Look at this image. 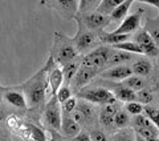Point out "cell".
<instances>
[{
  "label": "cell",
  "instance_id": "obj_29",
  "mask_svg": "<svg viewBox=\"0 0 159 141\" xmlns=\"http://www.w3.org/2000/svg\"><path fill=\"white\" fill-rule=\"evenodd\" d=\"M143 113H145V117L148 120V121L158 128V109L155 107L145 105V107H143Z\"/></svg>",
  "mask_w": 159,
  "mask_h": 141
},
{
  "label": "cell",
  "instance_id": "obj_23",
  "mask_svg": "<svg viewBox=\"0 0 159 141\" xmlns=\"http://www.w3.org/2000/svg\"><path fill=\"white\" fill-rule=\"evenodd\" d=\"M113 49H117V51H122V52H127V53H139L142 55V49L138 47V45L134 41H123L116 45H111Z\"/></svg>",
  "mask_w": 159,
  "mask_h": 141
},
{
  "label": "cell",
  "instance_id": "obj_5",
  "mask_svg": "<svg viewBox=\"0 0 159 141\" xmlns=\"http://www.w3.org/2000/svg\"><path fill=\"white\" fill-rule=\"evenodd\" d=\"M78 96L89 103L102 104V105L114 104L117 101L114 95L111 93V90H109L106 88H88V89L80 90Z\"/></svg>",
  "mask_w": 159,
  "mask_h": 141
},
{
  "label": "cell",
  "instance_id": "obj_42",
  "mask_svg": "<svg viewBox=\"0 0 159 141\" xmlns=\"http://www.w3.org/2000/svg\"><path fill=\"white\" fill-rule=\"evenodd\" d=\"M146 141H159L158 137H150V139H147Z\"/></svg>",
  "mask_w": 159,
  "mask_h": 141
},
{
  "label": "cell",
  "instance_id": "obj_38",
  "mask_svg": "<svg viewBox=\"0 0 159 141\" xmlns=\"http://www.w3.org/2000/svg\"><path fill=\"white\" fill-rule=\"evenodd\" d=\"M51 134H52V139L49 140V141H64L62 137H60V136L54 132V130H51Z\"/></svg>",
  "mask_w": 159,
  "mask_h": 141
},
{
  "label": "cell",
  "instance_id": "obj_34",
  "mask_svg": "<svg viewBox=\"0 0 159 141\" xmlns=\"http://www.w3.org/2000/svg\"><path fill=\"white\" fill-rule=\"evenodd\" d=\"M56 97L58 100V103H61V104L65 103L66 100H69V99L72 97V90H70V88H69L68 85H64V87H61V88L58 89Z\"/></svg>",
  "mask_w": 159,
  "mask_h": 141
},
{
  "label": "cell",
  "instance_id": "obj_3",
  "mask_svg": "<svg viewBox=\"0 0 159 141\" xmlns=\"http://www.w3.org/2000/svg\"><path fill=\"white\" fill-rule=\"evenodd\" d=\"M61 120H62L61 107L58 104L57 97L52 96L51 100H48L45 109L43 112V121L51 130L57 132L61 128Z\"/></svg>",
  "mask_w": 159,
  "mask_h": 141
},
{
  "label": "cell",
  "instance_id": "obj_7",
  "mask_svg": "<svg viewBox=\"0 0 159 141\" xmlns=\"http://www.w3.org/2000/svg\"><path fill=\"white\" fill-rule=\"evenodd\" d=\"M141 20H142V11L134 12L133 15H129L121 22V24L117 27V29H114L111 33L114 35H130L131 32L137 31L141 26Z\"/></svg>",
  "mask_w": 159,
  "mask_h": 141
},
{
  "label": "cell",
  "instance_id": "obj_8",
  "mask_svg": "<svg viewBox=\"0 0 159 141\" xmlns=\"http://www.w3.org/2000/svg\"><path fill=\"white\" fill-rule=\"evenodd\" d=\"M135 43L139 48L142 49V52L145 55H148V56H154L157 57L158 56V45L154 43V40L148 36V33L142 29L135 35Z\"/></svg>",
  "mask_w": 159,
  "mask_h": 141
},
{
  "label": "cell",
  "instance_id": "obj_16",
  "mask_svg": "<svg viewBox=\"0 0 159 141\" xmlns=\"http://www.w3.org/2000/svg\"><path fill=\"white\" fill-rule=\"evenodd\" d=\"M117 110L118 108L116 104L103 105L101 109V113H99V121H101V124L105 125V127H110L113 124V119H114V114L117 113Z\"/></svg>",
  "mask_w": 159,
  "mask_h": 141
},
{
  "label": "cell",
  "instance_id": "obj_39",
  "mask_svg": "<svg viewBox=\"0 0 159 141\" xmlns=\"http://www.w3.org/2000/svg\"><path fill=\"white\" fill-rule=\"evenodd\" d=\"M6 119V113H4V109H3V107L0 105V121H3V120Z\"/></svg>",
  "mask_w": 159,
  "mask_h": 141
},
{
  "label": "cell",
  "instance_id": "obj_6",
  "mask_svg": "<svg viewBox=\"0 0 159 141\" xmlns=\"http://www.w3.org/2000/svg\"><path fill=\"white\" fill-rule=\"evenodd\" d=\"M111 53V48L107 47H98L90 53H88L85 57L82 59L81 65L82 67L93 68V69H101L102 67H106V63Z\"/></svg>",
  "mask_w": 159,
  "mask_h": 141
},
{
  "label": "cell",
  "instance_id": "obj_15",
  "mask_svg": "<svg viewBox=\"0 0 159 141\" xmlns=\"http://www.w3.org/2000/svg\"><path fill=\"white\" fill-rule=\"evenodd\" d=\"M151 70H152V65L147 59H139L131 67V72L134 73V76H138V77L148 76L151 73Z\"/></svg>",
  "mask_w": 159,
  "mask_h": 141
},
{
  "label": "cell",
  "instance_id": "obj_24",
  "mask_svg": "<svg viewBox=\"0 0 159 141\" xmlns=\"http://www.w3.org/2000/svg\"><path fill=\"white\" fill-rule=\"evenodd\" d=\"M113 124L117 128L125 129L130 124V114L126 110H117V113L114 114V119H113Z\"/></svg>",
  "mask_w": 159,
  "mask_h": 141
},
{
  "label": "cell",
  "instance_id": "obj_14",
  "mask_svg": "<svg viewBox=\"0 0 159 141\" xmlns=\"http://www.w3.org/2000/svg\"><path fill=\"white\" fill-rule=\"evenodd\" d=\"M4 99H6L7 103H9L11 105H13V107H16V108L25 109L28 107L25 96H24L21 92H19V90H6Z\"/></svg>",
  "mask_w": 159,
  "mask_h": 141
},
{
  "label": "cell",
  "instance_id": "obj_21",
  "mask_svg": "<svg viewBox=\"0 0 159 141\" xmlns=\"http://www.w3.org/2000/svg\"><path fill=\"white\" fill-rule=\"evenodd\" d=\"M130 37V35H114L111 32H101L99 35V39H101V41L103 43H107V44H119V43H123V41H127V39Z\"/></svg>",
  "mask_w": 159,
  "mask_h": 141
},
{
  "label": "cell",
  "instance_id": "obj_36",
  "mask_svg": "<svg viewBox=\"0 0 159 141\" xmlns=\"http://www.w3.org/2000/svg\"><path fill=\"white\" fill-rule=\"evenodd\" d=\"M89 137H90L92 141H109L107 137H106V134L103 133L102 130H98V129L90 132V136H89Z\"/></svg>",
  "mask_w": 159,
  "mask_h": 141
},
{
  "label": "cell",
  "instance_id": "obj_1",
  "mask_svg": "<svg viewBox=\"0 0 159 141\" xmlns=\"http://www.w3.org/2000/svg\"><path fill=\"white\" fill-rule=\"evenodd\" d=\"M23 88H24V93L27 95L28 103L31 105L43 104L48 90V75L45 68H41L36 75H33L23 85Z\"/></svg>",
  "mask_w": 159,
  "mask_h": 141
},
{
  "label": "cell",
  "instance_id": "obj_27",
  "mask_svg": "<svg viewBox=\"0 0 159 141\" xmlns=\"http://www.w3.org/2000/svg\"><path fill=\"white\" fill-rule=\"evenodd\" d=\"M134 136H135V133H134L133 129L125 128V129H121L117 133H114L111 141H135Z\"/></svg>",
  "mask_w": 159,
  "mask_h": 141
},
{
  "label": "cell",
  "instance_id": "obj_22",
  "mask_svg": "<svg viewBox=\"0 0 159 141\" xmlns=\"http://www.w3.org/2000/svg\"><path fill=\"white\" fill-rule=\"evenodd\" d=\"M122 84H123V87L131 89V90H134V92L145 89V81H143V79L138 77V76H134V75H131V76L127 77L126 80H123Z\"/></svg>",
  "mask_w": 159,
  "mask_h": 141
},
{
  "label": "cell",
  "instance_id": "obj_9",
  "mask_svg": "<svg viewBox=\"0 0 159 141\" xmlns=\"http://www.w3.org/2000/svg\"><path fill=\"white\" fill-rule=\"evenodd\" d=\"M131 75L133 72L130 67H127V65H117V67H111L99 72V77L106 80H114V81H123L127 77H130Z\"/></svg>",
  "mask_w": 159,
  "mask_h": 141
},
{
  "label": "cell",
  "instance_id": "obj_20",
  "mask_svg": "<svg viewBox=\"0 0 159 141\" xmlns=\"http://www.w3.org/2000/svg\"><path fill=\"white\" fill-rule=\"evenodd\" d=\"M131 7V2L130 0H125V2H122L119 6L114 9V11L111 12V15L109 16V19H110V23L111 22H122L123 19L126 17V15H127V11L130 9Z\"/></svg>",
  "mask_w": 159,
  "mask_h": 141
},
{
  "label": "cell",
  "instance_id": "obj_11",
  "mask_svg": "<svg viewBox=\"0 0 159 141\" xmlns=\"http://www.w3.org/2000/svg\"><path fill=\"white\" fill-rule=\"evenodd\" d=\"M99 72L101 70L98 69H93V68H88V67H80L77 73L74 75V87L76 88H80L81 89L82 87H85L86 84H89L92 81V80L97 76V75H99Z\"/></svg>",
  "mask_w": 159,
  "mask_h": 141
},
{
  "label": "cell",
  "instance_id": "obj_35",
  "mask_svg": "<svg viewBox=\"0 0 159 141\" xmlns=\"http://www.w3.org/2000/svg\"><path fill=\"white\" fill-rule=\"evenodd\" d=\"M76 107H77V100L74 97H70L69 100H66L65 103H62V109L65 110L66 113L74 112V110H76Z\"/></svg>",
  "mask_w": 159,
  "mask_h": 141
},
{
  "label": "cell",
  "instance_id": "obj_37",
  "mask_svg": "<svg viewBox=\"0 0 159 141\" xmlns=\"http://www.w3.org/2000/svg\"><path fill=\"white\" fill-rule=\"evenodd\" d=\"M73 141H92L89 134L85 133V132H80L76 137H73Z\"/></svg>",
  "mask_w": 159,
  "mask_h": 141
},
{
  "label": "cell",
  "instance_id": "obj_13",
  "mask_svg": "<svg viewBox=\"0 0 159 141\" xmlns=\"http://www.w3.org/2000/svg\"><path fill=\"white\" fill-rule=\"evenodd\" d=\"M49 6L56 8L65 17H76V12L78 9V2H53Z\"/></svg>",
  "mask_w": 159,
  "mask_h": 141
},
{
  "label": "cell",
  "instance_id": "obj_25",
  "mask_svg": "<svg viewBox=\"0 0 159 141\" xmlns=\"http://www.w3.org/2000/svg\"><path fill=\"white\" fill-rule=\"evenodd\" d=\"M77 70H78V64L76 61H70L65 65H62L61 72H62L64 81H70V80L74 77V75L77 73Z\"/></svg>",
  "mask_w": 159,
  "mask_h": 141
},
{
  "label": "cell",
  "instance_id": "obj_33",
  "mask_svg": "<svg viewBox=\"0 0 159 141\" xmlns=\"http://www.w3.org/2000/svg\"><path fill=\"white\" fill-rule=\"evenodd\" d=\"M77 112L82 116L84 119H90L92 116H93V107L90 104H88V103H80L77 104Z\"/></svg>",
  "mask_w": 159,
  "mask_h": 141
},
{
  "label": "cell",
  "instance_id": "obj_12",
  "mask_svg": "<svg viewBox=\"0 0 159 141\" xmlns=\"http://www.w3.org/2000/svg\"><path fill=\"white\" fill-rule=\"evenodd\" d=\"M60 132L65 137H76V136L81 132V127L77 124L70 116H64L61 120V128Z\"/></svg>",
  "mask_w": 159,
  "mask_h": 141
},
{
  "label": "cell",
  "instance_id": "obj_30",
  "mask_svg": "<svg viewBox=\"0 0 159 141\" xmlns=\"http://www.w3.org/2000/svg\"><path fill=\"white\" fill-rule=\"evenodd\" d=\"M133 121H134V123H133V124H134V129H142V128H151V127H155V125H152L143 114H137V116H134V120H133Z\"/></svg>",
  "mask_w": 159,
  "mask_h": 141
},
{
  "label": "cell",
  "instance_id": "obj_43",
  "mask_svg": "<svg viewBox=\"0 0 159 141\" xmlns=\"http://www.w3.org/2000/svg\"><path fill=\"white\" fill-rule=\"evenodd\" d=\"M6 89H8V88L3 87V85H0V95H2V92H3V90H6Z\"/></svg>",
  "mask_w": 159,
  "mask_h": 141
},
{
  "label": "cell",
  "instance_id": "obj_26",
  "mask_svg": "<svg viewBox=\"0 0 159 141\" xmlns=\"http://www.w3.org/2000/svg\"><path fill=\"white\" fill-rule=\"evenodd\" d=\"M145 31L148 33V36H150L154 43L158 45V40H159V28H158V17L155 19V23H154L152 19H148L146 22V29Z\"/></svg>",
  "mask_w": 159,
  "mask_h": 141
},
{
  "label": "cell",
  "instance_id": "obj_4",
  "mask_svg": "<svg viewBox=\"0 0 159 141\" xmlns=\"http://www.w3.org/2000/svg\"><path fill=\"white\" fill-rule=\"evenodd\" d=\"M74 19L77 20L78 28H77V33L74 35V37L72 39V43H73L77 52H84L96 44L97 33L93 32V31H89V29L82 24L81 19H78V17H74Z\"/></svg>",
  "mask_w": 159,
  "mask_h": 141
},
{
  "label": "cell",
  "instance_id": "obj_41",
  "mask_svg": "<svg viewBox=\"0 0 159 141\" xmlns=\"http://www.w3.org/2000/svg\"><path fill=\"white\" fill-rule=\"evenodd\" d=\"M134 133H135V132H134ZM134 139H135V141H146L145 139H143V137H141V136H139V134H137V133H135V136H134Z\"/></svg>",
  "mask_w": 159,
  "mask_h": 141
},
{
  "label": "cell",
  "instance_id": "obj_18",
  "mask_svg": "<svg viewBox=\"0 0 159 141\" xmlns=\"http://www.w3.org/2000/svg\"><path fill=\"white\" fill-rule=\"evenodd\" d=\"M114 97L116 100H119V101H123V103H131V101H135V92L131 89H129L126 87H117L113 89Z\"/></svg>",
  "mask_w": 159,
  "mask_h": 141
},
{
  "label": "cell",
  "instance_id": "obj_31",
  "mask_svg": "<svg viewBox=\"0 0 159 141\" xmlns=\"http://www.w3.org/2000/svg\"><path fill=\"white\" fill-rule=\"evenodd\" d=\"M135 99L138 100V103H141L143 105V104H150L154 100V96H152V93L150 92V90L142 89V90L135 92Z\"/></svg>",
  "mask_w": 159,
  "mask_h": 141
},
{
  "label": "cell",
  "instance_id": "obj_19",
  "mask_svg": "<svg viewBox=\"0 0 159 141\" xmlns=\"http://www.w3.org/2000/svg\"><path fill=\"white\" fill-rule=\"evenodd\" d=\"M130 57H131V53L114 49V51H111V53H110V57H109L107 63H106V67L111 68V67H117V65H122V63L129 61Z\"/></svg>",
  "mask_w": 159,
  "mask_h": 141
},
{
  "label": "cell",
  "instance_id": "obj_10",
  "mask_svg": "<svg viewBox=\"0 0 159 141\" xmlns=\"http://www.w3.org/2000/svg\"><path fill=\"white\" fill-rule=\"evenodd\" d=\"M81 22L89 31L94 32V31H102L103 28H106L110 24V19H109V16H103V15L90 13V15H85L81 19Z\"/></svg>",
  "mask_w": 159,
  "mask_h": 141
},
{
  "label": "cell",
  "instance_id": "obj_44",
  "mask_svg": "<svg viewBox=\"0 0 159 141\" xmlns=\"http://www.w3.org/2000/svg\"><path fill=\"white\" fill-rule=\"evenodd\" d=\"M0 141H4V137H3V134H2V130H0Z\"/></svg>",
  "mask_w": 159,
  "mask_h": 141
},
{
  "label": "cell",
  "instance_id": "obj_2",
  "mask_svg": "<svg viewBox=\"0 0 159 141\" xmlns=\"http://www.w3.org/2000/svg\"><path fill=\"white\" fill-rule=\"evenodd\" d=\"M78 52L76 51L74 45L72 43V39L66 37L65 35L54 33V49L51 53L52 59L57 65H65L68 63L73 61L77 57Z\"/></svg>",
  "mask_w": 159,
  "mask_h": 141
},
{
  "label": "cell",
  "instance_id": "obj_17",
  "mask_svg": "<svg viewBox=\"0 0 159 141\" xmlns=\"http://www.w3.org/2000/svg\"><path fill=\"white\" fill-rule=\"evenodd\" d=\"M121 3H122V0H102V2H98L96 7V13L103 15V16H110L111 12Z\"/></svg>",
  "mask_w": 159,
  "mask_h": 141
},
{
  "label": "cell",
  "instance_id": "obj_40",
  "mask_svg": "<svg viewBox=\"0 0 159 141\" xmlns=\"http://www.w3.org/2000/svg\"><path fill=\"white\" fill-rule=\"evenodd\" d=\"M145 3H148L150 6H155L157 8H159V2H158V0H155V2H146V0H145Z\"/></svg>",
  "mask_w": 159,
  "mask_h": 141
},
{
  "label": "cell",
  "instance_id": "obj_32",
  "mask_svg": "<svg viewBox=\"0 0 159 141\" xmlns=\"http://www.w3.org/2000/svg\"><path fill=\"white\" fill-rule=\"evenodd\" d=\"M125 110L129 114L137 116V114H142L143 112V105L138 101H131V103H126L125 105Z\"/></svg>",
  "mask_w": 159,
  "mask_h": 141
},
{
  "label": "cell",
  "instance_id": "obj_28",
  "mask_svg": "<svg viewBox=\"0 0 159 141\" xmlns=\"http://www.w3.org/2000/svg\"><path fill=\"white\" fill-rule=\"evenodd\" d=\"M27 128H28L29 136H31V139L33 141H47V134L41 128H39L33 124H27Z\"/></svg>",
  "mask_w": 159,
  "mask_h": 141
}]
</instances>
